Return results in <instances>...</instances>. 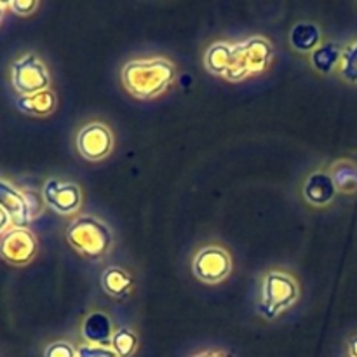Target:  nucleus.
Returning a JSON list of instances; mask_svg holds the SVG:
<instances>
[{
  "label": "nucleus",
  "instance_id": "nucleus-1",
  "mask_svg": "<svg viewBox=\"0 0 357 357\" xmlns=\"http://www.w3.org/2000/svg\"><path fill=\"white\" fill-rule=\"evenodd\" d=\"M176 65L164 56L138 58L126 63L121 70V82L138 100L162 96L176 80Z\"/></svg>",
  "mask_w": 357,
  "mask_h": 357
},
{
  "label": "nucleus",
  "instance_id": "nucleus-2",
  "mask_svg": "<svg viewBox=\"0 0 357 357\" xmlns=\"http://www.w3.org/2000/svg\"><path fill=\"white\" fill-rule=\"evenodd\" d=\"M66 241L70 246L89 260H101L114 246L110 227L93 215H80L66 227Z\"/></svg>",
  "mask_w": 357,
  "mask_h": 357
},
{
  "label": "nucleus",
  "instance_id": "nucleus-3",
  "mask_svg": "<svg viewBox=\"0 0 357 357\" xmlns=\"http://www.w3.org/2000/svg\"><path fill=\"white\" fill-rule=\"evenodd\" d=\"M274 61V45L267 37L255 35L246 40L236 42L230 68L225 79L229 82H243L250 77L264 73Z\"/></svg>",
  "mask_w": 357,
  "mask_h": 357
},
{
  "label": "nucleus",
  "instance_id": "nucleus-4",
  "mask_svg": "<svg viewBox=\"0 0 357 357\" xmlns=\"http://www.w3.org/2000/svg\"><path fill=\"white\" fill-rule=\"evenodd\" d=\"M300 288L295 278L286 272L272 271L261 281L260 289V303H258V312L265 319L272 321L281 316L284 310L295 305L298 300Z\"/></svg>",
  "mask_w": 357,
  "mask_h": 357
},
{
  "label": "nucleus",
  "instance_id": "nucleus-5",
  "mask_svg": "<svg viewBox=\"0 0 357 357\" xmlns=\"http://www.w3.org/2000/svg\"><path fill=\"white\" fill-rule=\"evenodd\" d=\"M44 197L31 192H21L7 180H0V208L7 211L14 227H26L44 208Z\"/></svg>",
  "mask_w": 357,
  "mask_h": 357
},
{
  "label": "nucleus",
  "instance_id": "nucleus-6",
  "mask_svg": "<svg viewBox=\"0 0 357 357\" xmlns=\"http://www.w3.org/2000/svg\"><path fill=\"white\" fill-rule=\"evenodd\" d=\"M10 82L20 96H30V94L49 89L51 75H49L47 66L37 54L26 52L10 66Z\"/></svg>",
  "mask_w": 357,
  "mask_h": 357
},
{
  "label": "nucleus",
  "instance_id": "nucleus-7",
  "mask_svg": "<svg viewBox=\"0 0 357 357\" xmlns=\"http://www.w3.org/2000/svg\"><path fill=\"white\" fill-rule=\"evenodd\" d=\"M192 272L201 282L218 284L232 272V257L222 246H204L192 260Z\"/></svg>",
  "mask_w": 357,
  "mask_h": 357
},
{
  "label": "nucleus",
  "instance_id": "nucleus-8",
  "mask_svg": "<svg viewBox=\"0 0 357 357\" xmlns=\"http://www.w3.org/2000/svg\"><path fill=\"white\" fill-rule=\"evenodd\" d=\"M75 146L84 159L98 162L107 159L114 150V132L103 122H89L77 132Z\"/></svg>",
  "mask_w": 357,
  "mask_h": 357
},
{
  "label": "nucleus",
  "instance_id": "nucleus-9",
  "mask_svg": "<svg viewBox=\"0 0 357 357\" xmlns=\"http://www.w3.org/2000/svg\"><path fill=\"white\" fill-rule=\"evenodd\" d=\"M38 251V241L26 227H14L0 237V258L7 264L23 267L35 258Z\"/></svg>",
  "mask_w": 357,
  "mask_h": 357
},
{
  "label": "nucleus",
  "instance_id": "nucleus-10",
  "mask_svg": "<svg viewBox=\"0 0 357 357\" xmlns=\"http://www.w3.org/2000/svg\"><path fill=\"white\" fill-rule=\"evenodd\" d=\"M45 206L54 209L59 215H72L82 206V190L73 181H63L51 178L42 188Z\"/></svg>",
  "mask_w": 357,
  "mask_h": 357
},
{
  "label": "nucleus",
  "instance_id": "nucleus-11",
  "mask_svg": "<svg viewBox=\"0 0 357 357\" xmlns=\"http://www.w3.org/2000/svg\"><path fill=\"white\" fill-rule=\"evenodd\" d=\"M303 197L309 204L323 208L328 206L337 195V187L333 183V178L326 171H314L303 183Z\"/></svg>",
  "mask_w": 357,
  "mask_h": 357
},
{
  "label": "nucleus",
  "instance_id": "nucleus-12",
  "mask_svg": "<svg viewBox=\"0 0 357 357\" xmlns=\"http://www.w3.org/2000/svg\"><path fill=\"white\" fill-rule=\"evenodd\" d=\"M80 335L84 340L91 345H101V347H110L112 337H114V326L112 319L101 310H94L80 326Z\"/></svg>",
  "mask_w": 357,
  "mask_h": 357
},
{
  "label": "nucleus",
  "instance_id": "nucleus-13",
  "mask_svg": "<svg viewBox=\"0 0 357 357\" xmlns=\"http://www.w3.org/2000/svg\"><path fill=\"white\" fill-rule=\"evenodd\" d=\"M101 288L112 298L124 300L132 293L135 281L126 268L119 267V265H110L101 274Z\"/></svg>",
  "mask_w": 357,
  "mask_h": 357
},
{
  "label": "nucleus",
  "instance_id": "nucleus-14",
  "mask_svg": "<svg viewBox=\"0 0 357 357\" xmlns=\"http://www.w3.org/2000/svg\"><path fill=\"white\" fill-rule=\"evenodd\" d=\"M234 42L218 40L213 42L204 52V68L213 75H218L225 79L227 72L230 68L234 56Z\"/></svg>",
  "mask_w": 357,
  "mask_h": 357
},
{
  "label": "nucleus",
  "instance_id": "nucleus-15",
  "mask_svg": "<svg viewBox=\"0 0 357 357\" xmlns=\"http://www.w3.org/2000/svg\"><path fill=\"white\" fill-rule=\"evenodd\" d=\"M321 28L316 23L300 21L289 31V44L298 52H310L312 54L321 45Z\"/></svg>",
  "mask_w": 357,
  "mask_h": 357
},
{
  "label": "nucleus",
  "instance_id": "nucleus-16",
  "mask_svg": "<svg viewBox=\"0 0 357 357\" xmlns=\"http://www.w3.org/2000/svg\"><path fill=\"white\" fill-rule=\"evenodd\" d=\"M342 54H344V49L337 42H323L310 54V65L323 75H330L337 66H340Z\"/></svg>",
  "mask_w": 357,
  "mask_h": 357
},
{
  "label": "nucleus",
  "instance_id": "nucleus-17",
  "mask_svg": "<svg viewBox=\"0 0 357 357\" xmlns=\"http://www.w3.org/2000/svg\"><path fill=\"white\" fill-rule=\"evenodd\" d=\"M16 105L23 114L35 115V117H45V115L54 112L56 94L51 89H45L40 91V93L30 94V96H20Z\"/></svg>",
  "mask_w": 357,
  "mask_h": 357
},
{
  "label": "nucleus",
  "instance_id": "nucleus-18",
  "mask_svg": "<svg viewBox=\"0 0 357 357\" xmlns=\"http://www.w3.org/2000/svg\"><path fill=\"white\" fill-rule=\"evenodd\" d=\"M337 192L354 194L357 192V166L351 160H337L330 171Z\"/></svg>",
  "mask_w": 357,
  "mask_h": 357
},
{
  "label": "nucleus",
  "instance_id": "nucleus-19",
  "mask_svg": "<svg viewBox=\"0 0 357 357\" xmlns=\"http://www.w3.org/2000/svg\"><path fill=\"white\" fill-rule=\"evenodd\" d=\"M139 338L131 328H119L114 331V337H112L110 349L115 352L119 357H132L135 352L138 351Z\"/></svg>",
  "mask_w": 357,
  "mask_h": 357
},
{
  "label": "nucleus",
  "instance_id": "nucleus-20",
  "mask_svg": "<svg viewBox=\"0 0 357 357\" xmlns=\"http://www.w3.org/2000/svg\"><path fill=\"white\" fill-rule=\"evenodd\" d=\"M338 72L342 79L347 80L349 84H357V40L344 49Z\"/></svg>",
  "mask_w": 357,
  "mask_h": 357
},
{
  "label": "nucleus",
  "instance_id": "nucleus-21",
  "mask_svg": "<svg viewBox=\"0 0 357 357\" xmlns=\"http://www.w3.org/2000/svg\"><path fill=\"white\" fill-rule=\"evenodd\" d=\"M44 357H77V349L70 342H52L45 347Z\"/></svg>",
  "mask_w": 357,
  "mask_h": 357
},
{
  "label": "nucleus",
  "instance_id": "nucleus-22",
  "mask_svg": "<svg viewBox=\"0 0 357 357\" xmlns=\"http://www.w3.org/2000/svg\"><path fill=\"white\" fill-rule=\"evenodd\" d=\"M77 357H119L110 347L82 344L77 347Z\"/></svg>",
  "mask_w": 357,
  "mask_h": 357
},
{
  "label": "nucleus",
  "instance_id": "nucleus-23",
  "mask_svg": "<svg viewBox=\"0 0 357 357\" xmlns=\"http://www.w3.org/2000/svg\"><path fill=\"white\" fill-rule=\"evenodd\" d=\"M38 3L33 2V0H28V2H21V0H14V2H9V7L20 16H28V14L33 13L37 9Z\"/></svg>",
  "mask_w": 357,
  "mask_h": 357
},
{
  "label": "nucleus",
  "instance_id": "nucleus-24",
  "mask_svg": "<svg viewBox=\"0 0 357 357\" xmlns=\"http://www.w3.org/2000/svg\"><path fill=\"white\" fill-rule=\"evenodd\" d=\"M10 216L7 215V211L3 208H0V234H6L7 232V227L10 225Z\"/></svg>",
  "mask_w": 357,
  "mask_h": 357
},
{
  "label": "nucleus",
  "instance_id": "nucleus-25",
  "mask_svg": "<svg viewBox=\"0 0 357 357\" xmlns=\"http://www.w3.org/2000/svg\"><path fill=\"white\" fill-rule=\"evenodd\" d=\"M192 357H232L230 354L223 351H204V352H199V354L192 356Z\"/></svg>",
  "mask_w": 357,
  "mask_h": 357
},
{
  "label": "nucleus",
  "instance_id": "nucleus-26",
  "mask_svg": "<svg viewBox=\"0 0 357 357\" xmlns=\"http://www.w3.org/2000/svg\"><path fill=\"white\" fill-rule=\"evenodd\" d=\"M349 354L351 357H357V337H352L349 340Z\"/></svg>",
  "mask_w": 357,
  "mask_h": 357
},
{
  "label": "nucleus",
  "instance_id": "nucleus-27",
  "mask_svg": "<svg viewBox=\"0 0 357 357\" xmlns=\"http://www.w3.org/2000/svg\"><path fill=\"white\" fill-rule=\"evenodd\" d=\"M6 7H9V3L0 2V23H2V20H3V10H6Z\"/></svg>",
  "mask_w": 357,
  "mask_h": 357
}]
</instances>
